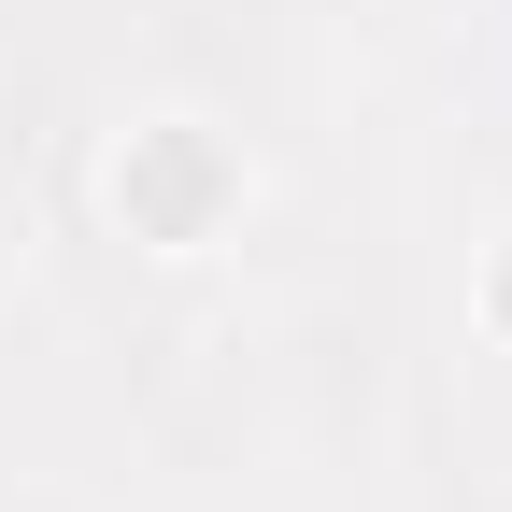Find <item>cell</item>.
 <instances>
[{"instance_id": "obj_1", "label": "cell", "mask_w": 512, "mask_h": 512, "mask_svg": "<svg viewBox=\"0 0 512 512\" xmlns=\"http://www.w3.org/2000/svg\"><path fill=\"white\" fill-rule=\"evenodd\" d=\"M228 200V157L200 143V128H143V143L114 157V214L143 228V242H200Z\"/></svg>"}, {"instance_id": "obj_2", "label": "cell", "mask_w": 512, "mask_h": 512, "mask_svg": "<svg viewBox=\"0 0 512 512\" xmlns=\"http://www.w3.org/2000/svg\"><path fill=\"white\" fill-rule=\"evenodd\" d=\"M498 328H512V271H498Z\"/></svg>"}]
</instances>
